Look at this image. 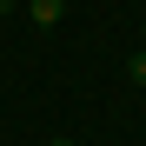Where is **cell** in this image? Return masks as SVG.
Segmentation results:
<instances>
[{
	"label": "cell",
	"instance_id": "obj_2",
	"mask_svg": "<svg viewBox=\"0 0 146 146\" xmlns=\"http://www.w3.org/2000/svg\"><path fill=\"white\" fill-rule=\"evenodd\" d=\"M126 73H133V80L146 86V53H133V66H126Z\"/></svg>",
	"mask_w": 146,
	"mask_h": 146
},
{
	"label": "cell",
	"instance_id": "obj_1",
	"mask_svg": "<svg viewBox=\"0 0 146 146\" xmlns=\"http://www.w3.org/2000/svg\"><path fill=\"white\" fill-rule=\"evenodd\" d=\"M27 13H33V27H53V20L66 13V0H33V7H27Z\"/></svg>",
	"mask_w": 146,
	"mask_h": 146
},
{
	"label": "cell",
	"instance_id": "obj_3",
	"mask_svg": "<svg viewBox=\"0 0 146 146\" xmlns=\"http://www.w3.org/2000/svg\"><path fill=\"white\" fill-rule=\"evenodd\" d=\"M46 146H73V139H46Z\"/></svg>",
	"mask_w": 146,
	"mask_h": 146
}]
</instances>
